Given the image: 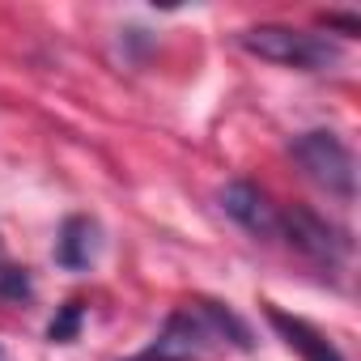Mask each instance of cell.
<instances>
[{"label":"cell","instance_id":"8","mask_svg":"<svg viewBox=\"0 0 361 361\" xmlns=\"http://www.w3.org/2000/svg\"><path fill=\"white\" fill-rule=\"evenodd\" d=\"M81 319H85V306H81V302H64L60 314L47 323V340H51V344H68V340H77Z\"/></svg>","mask_w":361,"mask_h":361},{"label":"cell","instance_id":"1","mask_svg":"<svg viewBox=\"0 0 361 361\" xmlns=\"http://www.w3.org/2000/svg\"><path fill=\"white\" fill-rule=\"evenodd\" d=\"M289 153L306 170L310 183L323 188L327 196H336V200H353L357 196V161H353L348 145L336 132H302Z\"/></svg>","mask_w":361,"mask_h":361},{"label":"cell","instance_id":"2","mask_svg":"<svg viewBox=\"0 0 361 361\" xmlns=\"http://www.w3.org/2000/svg\"><path fill=\"white\" fill-rule=\"evenodd\" d=\"M243 47L259 60L285 64V68H302V73H323L340 60V51L306 30H289V26H255L243 35Z\"/></svg>","mask_w":361,"mask_h":361},{"label":"cell","instance_id":"4","mask_svg":"<svg viewBox=\"0 0 361 361\" xmlns=\"http://www.w3.org/2000/svg\"><path fill=\"white\" fill-rule=\"evenodd\" d=\"M209 340L213 336H209L204 319L196 314V306L192 310H174L166 319V327L157 331V340L140 353V361H196Z\"/></svg>","mask_w":361,"mask_h":361},{"label":"cell","instance_id":"7","mask_svg":"<svg viewBox=\"0 0 361 361\" xmlns=\"http://www.w3.org/2000/svg\"><path fill=\"white\" fill-rule=\"evenodd\" d=\"M268 323L285 336V344L293 348V353H302L306 361H344L340 353H336V344L323 336V331H314L306 319H289V314H281V310H268Z\"/></svg>","mask_w":361,"mask_h":361},{"label":"cell","instance_id":"9","mask_svg":"<svg viewBox=\"0 0 361 361\" xmlns=\"http://www.w3.org/2000/svg\"><path fill=\"white\" fill-rule=\"evenodd\" d=\"M35 293V281L18 264H0V302H26Z\"/></svg>","mask_w":361,"mask_h":361},{"label":"cell","instance_id":"10","mask_svg":"<svg viewBox=\"0 0 361 361\" xmlns=\"http://www.w3.org/2000/svg\"><path fill=\"white\" fill-rule=\"evenodd\" d=\"M323 22H327V30H340L344 39H353V35H361V22H357L353 13H327Z\"/></svg>","mask_w":361,"mask_h":361},{"label":"cell","instance_id":"3","mask_svg":"<svg viewBox=\"0 0 361 361\" xmlns=\"http://www.w3.org/2000/svg\"><path fill=\"white\" fill-rule=\"evenodd\" d=\"M281 234H285L302 255H310V259H319V264H336V259H344L348 247H353L344 230H336L331 221H323V217L310 213V209H289V213L281 217Z\"/></svg>","mask_w":361,"mask_h":361},{"label":"cell","instance_id":"11","mask_svg":"<svg viewBox=\"0 0 361 361\" xmlns=\"http://www.w3.org/2000/svg\"><path fill=\"white\" fill-rule=\"evenodd\" d=\"M0 361H5V348H0Z\"/></svg>","mask_w":361,"mask_h":361},{"label":"cell","instance_id":"6","mask_svg":"<svg viewBox=\"0 0 361 361\" xmlns=\"http://www.w3.org/2000/svg\"><path fill=\"white\" fill-rule=\"evenodd\" d=\"M94 255H98V226L90 217H68L56 238V259L68 272H85L94 264Z\"/></svg>","mask_w":361,"mask_h":361},{"label":"cell","instance_id":"5","mask_svg":"<svg viewBox=\"0 0 361 361\" xmlns=\"http://www.w3.org/2000/svg\"><path fill=\"white\" fill-rule=\"evenodd\" d=\"M221 209L255 238H276L281 234V213L272 209V200L255 188V183H226L221 188Z\"/></svg>","mask_w":361,"mask_h":361}]
</instances>
